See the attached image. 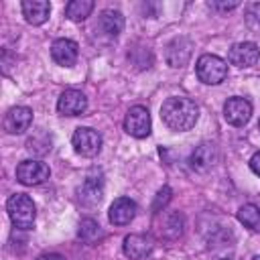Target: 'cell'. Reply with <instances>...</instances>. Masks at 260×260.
<instances>
[{
    "instance_id": "6da1fadb",
    "label": "cell",
    "mask_w": 260,
    "mask_h": 260,
    "mask_svg": "<svg viewBox=\"0 0 260 260\" xmlns=\"http://www.w3.org/2000/svg\"><path fill=\"white\" fill-rule=\"evenodd\" d=\"M160 118L171 130L185 132L195 126V122L199 118V108L193 100L183 98V95L167 98L160 106Z\"/></svg>"
},
{
    "instance_id": "7a4b0ae2",
    "label": "cell",
    "mask_w": 260,
    "mask_h": 260,
    "mask_svg": "<svg viewBox=\"0 0 260 260\" xmlns=\"http://www.w3.org/2000/svg\"><path fill=\"white\" fill-rule=\"evenodd\" d=\"M6 211H8L12 223L18 230H30L32 223H35V217H37L35 203H32V199L26 193L10 195L8 201H6Z\"/></svg>"
},
{
    "instance_id": "3957f363",
    "label": "cell",
    "mask_w": 260,
    "mask_h": 260,
    "mask_svg": "<svg viewBox=\"0 0 260 260\" xmlns=\"http://www.w3.org/2000/svg\"><path fill=\"white\" fill-rule=\"evenodd\" d=\"M195 71H197L199 81H203L207 85H217L228 77V63L217 55L205 53L197 59Z\"/></svg>"
},
{
    "instance_id": "277c9868",
    "label": "cell",
    "mask_w": 260,
    "mask_h": 260,
    "mask_svg": "<svg viewBox=\"0 0 260 260\" xmlns=\"http://www.w3.org/2000/svg\"><path fill=\"white\" fill-rule=\"evenodd\" d=\"M71 142H73L75 152L81 156H87V158L95 156L102 150V134L93 128H87V126L77 128L71 136Z\"/></svg>"
},
{
    "instance_id": "5b68a950",
    "label": "cell",
    "mask_w": 260,
    "mask_h": 260,
    "mask_svg": "<svg viewBox=\"0 0 260 260\" xmlns=\"http://www.w3.org/2000/svg\"><path fill=\"white\" fill-rule=\"evenodd\" d=\"M124 130L134 138H146L150 134V114L144 106H132L124 118Z\"/></svg>"
},
{
    "instance_id": "8992f818",
    "label": "cell",
    "mask_w": 260,
    "mask_h": 260,
    "mask_svg": "<svg viewBox=\"0 0 260 260\" xmlns=\"http://www.w3.org/2000/svg\"><path fill=\"white\" fill-rule=\"evenodd\" d=\"M51 177V169L41 160H22L16 167V181L22 185H41Z\"/></svg>"
},
{
    "instance_id": "52a82bcc",
    "label": "cell",
    "mask_w": 260,
    "mask_h": 260,
    "mask_svg": "<svg viewBox=\"0 0 260 260\" xmlns=\"http://www.w3.org/2000/svg\"><path fill=\"white\" fill-rule=\"evenodd\" d=\"M228 59L232 65L236 67H252L258 63L260 59V49L256 43L252 41H242V43H234L230 47V53H228Z\"/></svg>"
},
{
    "instance_id": "ba28073f",
    "label": "cell",
    "mask_w": 260,
    "mask_h": 260,
    "mask_svg": "<svg viewBox=\"0 0 260 260\" xmlns=\"http://www.w3.org/2000/svg\"><path fill=\"white\" fill-rule=\"evenodd\" d=\"M250 116H252V104L246 98L234 95V98H230L223 104V118L232 126H244V124H248Z\"/></svg>"
},
{
    "instance_id": "9c48e42d",
    "label": "cell",
    "mask_w": 260,
    "mask_h": 260,
    "mask_svg": "<svg viewBox=\"0 0 260 260\" xmlns=\"http://www.w3.org/2000/svg\"><path fill=\"white\" fill-rule=\"evenodd\" d=\"M191 51H193V43L187 37H177L173 39L167 49H165V59L169 63V67H185L187 61L191 59Z\"/></svg>"
},
{
    "instance_id": "30bf717a",
    "label": "cell",
    "mask_w": 260,
    "mask_h": 260,
    "mask_svg": "<svg viewBox=\"0 0 260 260\" xmlns=\"http://www.w3.org/2000/svg\"><path fill=\"white\" fill-rule=\"evenodd\" d=\"M57 110L63 116H81L87 110V98L79 89H65L57 100Z\"/></svg>"
},
{
    "instance_id": "8fae6325",
    "label": "cell",
    "mask_w": 260,
    "mask_h": 260,
    "mask_svg": "<svg viewBox=\"0 0 260 260\" xmlns=\"http://www.w3.org/2000/svg\"><path fill=\"white\" fill-rule=\"evenodd\" d=\"M32 124V110L26 106H14L4 116V130L8 134H22Z\"/></svg>"
},
{
    "instance_id": "7c38bea8",
    "label": "cell",
    "mask_w": 260,
    "mask_h": 260,
    "mask_svg": "<svg viewBox=\"0 0 260 260\" xmlns=\"http://www.w3.org/2000/svg\"><path fill=\"white\" fill-rule=\"evenodd\" d=\"M51 57H53V61L57 65L71 67V65H75V61L79 57V47L71 39H57L51 45Z\"/></svg>"
},
{
    "instance_id": "4fadbf2b",
    "label": "cell",
    "mask_w": 260,
    "mask_h": 260,
    "mask_svg": "<svg viewBox=\"0 0 260 260\" xmlns=\"http://www.w3.org/2000/svg\"><path fill=\"white\" fill-rule=\"evenodd\" d=\"M152 238L150 236H144V234H130L124 238V254L130 258V260H140V258H146L150 252H152Z\"/></svg>"
},
{
    "instance_id": "5bb4252c",
    "label": "cell",
    "mask_w": 260,
    "mask_h": 260,
    "mask_svg": "<svg viewBox=\"0 0 260 260\" xmlns=\"http://www.w3.org/2000/svg\"><path fill=\"white\" fill-rule=\"evenodd\" d=\"M215 158H217L215 146H213L211 142H203V144H199V146L191 152V156H189V167H191L193 171H197V173H207V171L213 167Z\"/></svg>"
},
{
    "instance_id": "9a60e30c",
    "label": "cell",
    "mask_w": 260,
    "mask_h": 260,
    "mask_svg": "<svg viewBox=\"0 0 260 260\" xmlns=\"http://www.w3.org/2000/svg\"><path fill=\"white\" fill-rule=\"evenodd\" d=\"M102 195H104V181H102V177H95V175H87L85 181L81 183V187L77 189L79 201L87 207L100 203Z\"/></svg>"
},
{
    "instance_id": "2e32d148",
    "label": "cell",
    "mask_w": 260,
    "mask_h": 260,
    "mask_svg": "<svg viewBox=\"0 0 260 260\" xmlns=\"http://www.w3.org/2000/svg\"><path fill=\"white\" fill-rule=\"evenodd\" d=\"M136 215V203L128 197H118L108 211V217L114 225H128Z\"/></svg>"
},
{
    "instance_id": "e0dca14e",
    "label": "cell",
    "mask_w": 260,
    "mask_h": 260,
    "mask_svg": "<svg viewBox=\"0 0 260 260\" xmlns=\"http://www.w3.org/2000/svg\"><path fill=\"white\" fill-rule=\"evenodd\" d=\"M98 26L100 30L106 35V37H118L124 28V16L120 10H114V8H106L102 10L100 18H98Z\"/></svg>"
},
{
    "instance_id": "ac0fdd59",
    "label": "cell",
    "mask_w": 260,
    "mask_h": 260,
    "mask_svg": "<svg viewBox=\"0 0 260 260\" xmlns=\"http://www.w3.org/2000/svg\"><path fill=\"white\" fill-rule=\"evenodd\" d=\"M51 4L47 0H24L22 2V14L28 24H43L49 18Z\"/></svg>"
},
{
    "instance_id": "d6986e66",
    "label": "cell",
    "mask_w": 260,
    "mask_h": 260,
    "mask_svg": "<svg viewBox=\"0 0 260 260\" xmlns=\"http://www.w3.org/2000/svg\"><path fill=\"white\" fill-rule=\"evenodd\" d=\"M156 225H158V236L165 240H177L183 232V219L179 213H165Z\"/></svg>"
},
{
    "instance_id": "ffe728a7",
    "label": "cell",
    "mask_w": 260,
    "mask_h": 260,
    "mask_svg": "<svg viewBox=\"0 0 260 260\" xmlns=\"http://www.w3.org/2000/svg\"><path fill=\"white\" fill-rule=\"evenodd\" d=\"M93 10V0H71L65 6V16L73 22H81L85 20Z\"/></svg>"
},
{
    "instance_id": "44dd1931",
    "label": "cell",
    "mask_w": 260,
    "mask_h": 260,
    "mask_svg": "<svg viewBox=\"0 0 260 260\" xmlns=\"http://www.w3.org/2000/svg\"><path fill=\"white\" fill-rule=\"evenodd\" d=\"M238 219L252 232H260V207L254 203H246L238 209Z\"/></svg>"
},
{
    "instance_id": "7402d4cb",
    "label": "cell",
    "mask_w": 260,
    "mask_h": 260,
    "mask_svg": "<svg viewBox=\"0 0 260 260\" xmlns=\"http://www.w3.org/2000/svg\"><path fill=\"white\" fill-rule=\"evenodd\" d=\"M79 238L85 244H93L98 238H102V230H100L98 221H93V219H81V223H79Z\"/></svg>"
},
{
    "instance_id": "603a6c76",
    "label": "cell",
    "mask_w": 260,
    "mask_h": 260,
    "mask_svg": "<svg viewBox=\"0 0 260 260\" xmlns=\"http://www.w3.org/2000/svg\"><path fill=\"white\" fill-rule=\"evenodd\" d=\"M246 22L254 32H260V2H254L246 8Z\"/></svg>"
},
{
    "instance_id": "cb8c5ba5",
    "label": "cell",
    "mask_w": 260,
    "mask_h": 260,
    "mask_svg": "<svg viewBox=\"0 0 260 260\" xmlns=\"http://www.w3.org/2000/svg\"><path fill=\"white\" fill-rule=\"evenodd\" d=\"M169 201H171V189H169V187H162V189L156 193V199H154L152 207H154L156 211H160Z\"/></svg>"
},
{
    "instance_id": "d4e9b609",
    "label": "cell",
    "mask_w": 260,
    "mask_h": 260,
    "mask_svg": "<svg viewBox=\"0 0 260 260\" xmlns=\"http://www.w3.org/2000/svg\"><path fill=\"white\" fill-rule=\"evenodd\" d=\"M250 169H252V173H254V175H258V177H260V150L252 154V158H250Z\"/></svg>"
},
{
    "instance_id": "484cf974",
    "label": "cell",
    "mask_w": 260,
    "mask_h": 260,
    "mask_svg": "<svg viewBox=\"0 0 260 260\" xmlns=\"http://www.w3.org/2000/svg\"><path fill=\"white\" fill-rule=\"evenodd\" d=\"M211 6H215L219 10H232L238 6V2H211Z\"/></svg>"
},
{
    "instance_id": "4316f807",
    "label": "cell",
    "mask_w": 260,
    "mask_h": 260,
    "mask_svg": "<svg viewBox=\"0 0 260 260\" xmlns=\"http://www.w3.org/2000/svg\"><path fill=\"white\" fill-rule=\"evenodd\" d=\"M39 260H65V258L59 256V254H45V256H41Z\"/></svg>"
},
{
    "instance_id": "83f0119b",
    "label": "cell",
    "mask_w": 260,
    "mask_h": 260,
    "mask_svg": "<svg viewBox=\"0 0 260 260\" xmlns=\"http://www.w3.org/2000/svg\"><path fill=\"white\" fill-rule=\"evenodd\" d=\"M252 260H260V254H258V256H254V258H252Z\"/></svg>"
},
{
    "instance_id": "f1b7e54d",
    "label": "cell",
    "mask_w": 260,
    "mask_h": 260,
    "mask_svg": "<svg viewBox=\"0 0 260 260\" xmlns=\"http://www.w3.org/2000/svg\"><path fill=\"white\" fill-rule=\"evenodd\" d=\"M258 130H260V122H258Z\"/></svg>"
},
{
    "instance_id": "f546056e",
    "label": "cell",
    "mask_w": 260,
    "mask_h": 260,
    "mask_svg": "<svg viewBox=\"0 0 260 260\" xmlns=\"http://www.w3.org/2000/svg\"><path fill=\"white\" fill-rule=\"evenodd\" d=\"M223 260H230V258H223Z\"/></svg>"
}]
</instances>
